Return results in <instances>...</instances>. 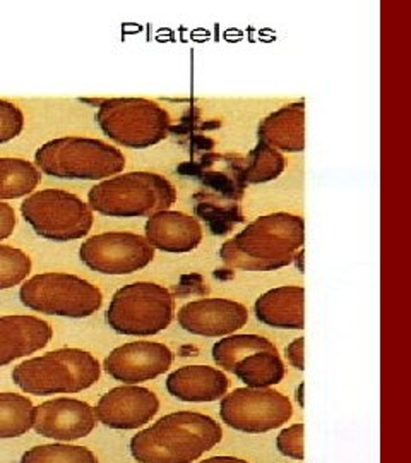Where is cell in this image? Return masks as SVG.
<instances>
[{
	"mask_svg": "<svg viewBox=\"0 0 411 463\" xmlns=\"http://www.w3.org/2000/svg\"><path fill=\"white\" fill-rule=\"evenodd\" d=\"M177 201V191L168 179L153 172L118 174L97 184L88 193V206L114 218H139L166 212Z\"/></svg>",
	"mask_w": 411,
	"mask_h": 463,
	"instance_id": "277c9868",
	"label": "cell"
},
{
	"mask_svg": "<svg viewBox=\"0 0 411 463\" xmlns=\"http://www.w3.org/2000/svg\"><path fill=\"white\" fill-rule=\"evenodd\" d=\"M304 347H305V338H295L286 350L285 355L288 363L295 367L296 371H304L305 363H304Z\"/></svg>",
	"mask_w": 411,
	"mask_h": 463,
	"instance_id": "4dcf8cb0",
	"label": "cell"
},
{
	"mask_svg": "<svg viewBox=\"0 0 411 463\" xmlns=\"http://www.w3.org/2000/svg\"><path fill=\"white\" fill-rule=\"evenodd\" d=\"M259 143L286 153L305 149V103L296 101L266 117L259 126Z\"/></svg>",
	"mask_w": 411,
	"mask_h": 463,
	"instance_id": "ffe728a7",
	"label": "cell"
},
{
	"mask_svg": "<svg viewBox=\"0 0 411 463\" xmlns=\"http://www.w3.org/2000/svg\"><path fill=\"white\" fill-rule=\"evenodd\" d=\"M199 463H250L244 460V458H237V457H225V455H221V457H211V458H206V460H202V462Z\"/></svg>",
	"mask_w": 411,
	"mask_h": 463,
	"instance_id": "1f68e13d",
	"label": "cell"
},
{
	"mask_svg": "<svg viewBox=\"0 0 411 463\" xmlns=\"http://www.w3.org/2000/svg\"><path fill=\"white\" fill-rule=\"evenodd\" d=\"M305 242V222L292 213H271L248 223L227 241L223 263L244 271H275L292 265Z\"/></svg>",
	"mask_w": 411,
	"mask_h": 463,
	"instance_id": "6da1fadb",
	"label": "cell"
},
{
	"mask_svg": "<svg viewBox=\"0 0 411 463\" xmlns=\"http://www.w3.org/2000/svg\"><path fill=\"white\" fill-rule=\"evenodd\" d=\"M24 128V116L21 109L5 99H0V145L13 141Z\"/></svg>",
	"mask_w": 411,
	"mask_h": 463,
	"instance_id": "83f0119b",
	"label": "cell"
},
{
	"mask_svg": "<svg viewBox=\"0 0 411 463\" xmlns=\"http://www.w3.org/2000/svg\"><path fill=\"white\" fill-rule=\"evenodd\" d=\"M53 331L47 321L36 316L0 317V367L47 347Z\"/></svg>",
	"mask_w": 411,
	"mask_h": 463,
	"instance_id": "2e32d148",
	"label": "cell"
},
{
	"mask_svg": "<svg viewBox=\"0 0 411 463\" xmlns=\"http://www.w3.org/2000/svg\"><path fill=\"white\" fill-rule=\"evenodd\" d=\"M21 213L36 235L55 242L86 237L95 220L88 203L61 189H43L28 196L21 204Z\"/></svg>",
	"mask_w": 411,
	"mask_h": 463,
	"instance_id": "9c48e42d",
	"label": "cell"
},
{
	"mask_svg": "<svg viewBox=\"0 0 411 463\" xmlns=\"http://www.w3.org/2000/svg\"><path fill=\"white\" fill-rule=\"evenodd\" d=\"M19 298L34 313L82 319L98 313L103 294L97 285L70 273H42L26 281Z\"/></svg>",
	"mask_w": 411,
	"mask_h": 463,
	"instance_id": "ba28073f",
	"label": "cell"
},
{
	"mask_svg": "<svg viewBox=\"0 0 411 463\" xmlns=\"http://www.w3.org/2000/svg\"><path fill=\"white\" fill-rule=\"evenodd\" d=\"M101 376L98 359L81 348H59L14 367L13 381L36 397L79 393Z\"/></svg>",
	"mask_w": 411,
	"mask_h": 463,
	"instance_id": "3957f363",
	"label": "cell"
},
{
	"mask_svg": "<svg viewBox=\"0 0 411 463\" xmlns=\"http://www.w3.org/2000/svg\"><path fill=\"white\" fill-rule=\"evenodd\" d=\"M256 352H278V348L261 335H230L214 344V364L223 371L233 373L235 365Z\"/></svg>",
	"mask_w": 411,
	"mask_h": 463,
	"instance_id": "7402d4cb",
	"label": "cell"
},
{
	"mask_svg": "<svg viewBox=\"0 0 411 463\" xmlns=\"http://www.w3.org/2000/svg\"><path fill=\"white\" fill-rule=\"evenodd\" d=\"M233 374L247 388H273L285 378V364L278 352H256L235 365Z\"/></svg>",
	"mask_w": 411,
	"mask_h": 463,
	"instance_id": "44dd1931",
	"label": "cell"
},
{
	"mask_svg": "<svg viewBox=\"0 0 411 463\" xmlns=\"http://www.w3.org/2000/svg\"><path fill=\"white\" fill-rule=\"evenodd\" d=\"M33 402L24 395L0 393V439L24 436L33 430Z\"/></svg>",
	"mask_w": 411,
	"mask_h": 463,
	"instance_id": "cb8c5ba5",
	"label": "cell"
},
{
	"mask_svg": "<svg viewBox=\"0 0 411 463\" xmlns=\"http://www.w3.org/2000/svg\"><path fill=\"white\" fill-rule=\"evenodd\" d=\"M97 428L95 409L78 398H55L34 407L33 430L55 441H76Z\"/></svg>",
	"mask_w": 411,
	"mask_h": 463,
	"instance_id": "4fadbf2b",
	"label": "cell"
},
{
	"mask_svg": "<svg viewBox=\"0 0 411 463\" xmlns=\"http://www.w3.org/2000/svg\"><path fill=\"white\" fill-rule=\"evenodd\" d=\"M99 129L117 145L132 149L151 148L170 133V116L162 105L146 99H108L97 112Z\"/></svg>",
	"mask_w": 411,
	"mask_h": 463,
	"instance_id": "52a82bcc",
	"label": "cell"
},
{
	"mask_svg": "<svg viewBox=\"0 0 411 463\" xmlns=\"http://www.w3.org/2000/svg\"><path fill=\"white\" fill-rule=\"evenodd\" d=\"M285 170V156L280 151L259 143L250 151V160L244 172L247 184L271 183L278 179Z\"/></svg>",
	"mask_w": 411,
	"mask_h": 463,
	"instance_id": "484cf974",
	"label": "cell"
},
{
	"mask_svg": "<svg viewBox=\"0 0 411 463\" xmlns=\"http://www.w3.org/2000/svg\"><path fill=\"white\" fill-rule=\"evenodd\" d=\"M223 439V428L199 412H173L132 436L129 449L137 463H194Z\"/></svg>",
	"mask_w": 411,
	"mask_h": 463,
	"instance_id": "7a4b0ae2",
	"label": "cell"
},
{
	"mask_svg": "<svg viewBox=\"0 0 411 463\" xmlns=\"http://www.w3.org/2000/svg\"><path fill=\"white\" fill-rule=\"evenodd\" d=\"M230 381L221 369L183 365L166 378V392L185 403L216 402L229 393Z\"/></svg>",
	"mask_w": 411,
	"mask_h": 463,
	"instance_id": "e0dca14e",
	"label": "cell"
},
{
	"mask_svg": "<svg viewBox=\"0 0 411 463\" xmlns=\"http://www.w3.org/2000/svg\"><path fill=\"white\" fill-rule=\"evenodd\" d=\"M82 263L103 275H131L154 260V249L131 232H107L89 237L79 248Z\"/></svg>",
	"mask_w": 411,
	"mask_h": 463,
	"instance_id": "8fae6325",
	"label": "cell"
},
{
	"mask_svg": "<svg viewBox=\"0 0 411 463\" xmlns=\"http://www.w3.org/2000/svg\"><path fill=\"white\" fill-rule=\"evenodd\" d=\"M220 417L231 430L263 434L285 426L294 417V405L273 388L246 386L221 398Z\"/></svg>",
	"mask_w": 411,
	"mask_h": 463,
	"instance_id": "30bf717a",
	"label": "cell"
},
{
	"mask_svg": "<svg viewBox=\"0 0 411 463\" xmlns=\"http://www.w3.org/2000/svg\"><path fill=\"white\" fill-rule=\"evenodd\" d=\"M173 363V354L164 344L158 342H129L114 348L105 359V371L124 384H139L156 380L164 374Z\"/></svg>",
	"mask_w": 411,
	"mask_h": 463,
	"instance_id": "5bb4252c",
	"label": "cell"
},
{
	"mask_svg": "<svg viewBox=\"0 0 411 463\" xmlns=\"http://www.w3.org/2000/svg\"><path fill=\"white\" fill-rule=\"evenodd\" d=\"M304 430L305 426L304 422L294 424L286 430H281L276 436V449L280 451L283 457L292 458L296 462H302L305 453H304Z\"/></svg>",
	"mask_w": 411,
	"mask_h": 463,
	"instance_id": "f1b7e54d",
	"label": "cell"
},
{
	"mask_svg": "<svg viewBox=\"0 0 411 463\" xmlns=\"http://www.w3.org/2000/svg\"><path fill=\"white\" fill-rule=\"evenodd\" d=\"M32 273V258L11 246H0V290L13 288Z\"/></svg>",
	"mask_w": 411,
	"mask_h": 463,
	"instance_id": "4316f807",
	"label": "cell"
},
{
	"mask_svg": "<svg viewBox=\"0 0 411 463\" xmlns=\"http://www.w3.org/2000/svg\"><path fill=\"white\" fill-rule=\"evenodd\" d=\"M256 317L271 328L304 330L305 328V290L304 287H278L267 290L254 304Z\"/></svg>",
	"mask_w": 411,
	"mask_h": 463,
	"instance_id": "d6986e66",
	"label": "cell"
},
{
	"mask_svg": "<svg viewBox=\"0 0 411 463\" xmlns=\"http://www.w3.org/2000/svg\"><path fill=\"white\" fill-rule=\"evenodd\" d=\"M34 164L50 177L66 181H107L126 168L118 148L91 137H59L34 153Z\"/></svg>",
	"mask_w": 411,
	"mask_h": 463,
	"instance_id": "5b68a950",
	"label": "cell"
},
{
	"mask_svg": "<svg viewBox=\"0 0 411 463\" xmlns=\"http://www.w3.org/2000/svg\"><path fill=\"white\" fill-rule=\"evenodd\" d=\"M38 168L23 158H0V199H19L32 194L40 184Z\"/></svg>",
	"mask_w": 411,
	"mask_h": 463,
	"instance_id": "603a6c76",
	"label": "cell"
},
{
	"mask_svg": "<svg viewBox=\"0 0 411 463\" xmlns=\"http://www.w3.org/2000/svg\"><path fill=\"white\" fill-rule=\"evenodd\" d=\"M160 411L154 392L137 384L112 388L99 398L95 415L103 426L117 430H139L151 422Z\"/></svg>",
	"mask_w": 411,
	"mask_h": 463,
	"instance_id": "7c38bea8",
	"label": "cell"
},
{
	"mask_svg": "<svg viewBox=\"0 0 411 463\" xmlns=\"http://www.w3.org/2000/svg\"><path fill=\"white\" fill-rule=\"evenodd\" d=\"M146 241L153 249L183 254L199 248L202 241V229L194 216L166 210L149 216Z\"/></svg>",
	"mask_w": 411,
	"mask_h": 463,
	"instance_id": "ac0fdd59",
	"label": "cell"
},
{
	"mask_svg": "<svg viewBox=\"0 0 411 463\" xmlns=\"http://www.w3.org/2000/svg\"><path fill=\"white\" fill-rule=\"evenodd\" d=\"M16 229L14 208L7 203H0V241H5Z\"/></svg>",
	"mask_w": 411,
	"mask_h": 463,
	"instance_id": "f546056e",
	"label": "cell"
},
{
	"mask_svg": "<svg viewBox=\"0 0 411 463\" xmlns=\"http://www.w3.org/2000/svg\"><path fill=\"white\" fill-rule=\"evenodd\" d=\"M177 319L182 330L191 335L223 338L246 326L248 311L230 298H199L185 304Z\"/></svg>",
	"mask_w": 411,
	"mask_h": 463,
	"instance_id": "9a60e30c",
	"label": "cell"
},
{
	"mask_svg": "<svg viewBox=\"0 0 411 463\" xmlns=\"http://www.w3.org/2000/svg\"><path fill=\"white\" fill-rule=\"evenodd\" d=\"M302 393H304V384L298 388V395H296V398H298V403L304 407V397H302Z\"/></svg>",
	"mask_w": 411,
	"mask_h": 463,
	"instance_id": "d6a6232c",
	"label": "cell"
},
{
	"mask_svg": "<svg viewBox=\"0 0 411 463\" xmlns=\"http://www.w3.org/2000/svg\"><path fill=\"white\" fill-rule=\"evenodd\" d=\"M21 463H98V458L89 448L55 443L28 449Z\"/></svg>",
	"mask_w": 411,
	"mask_h": 463,
	"instance_id": "d4e9b609",
	"label": "cell"
},
{
	"mask_svg": "<svg viewBox=\"0 0 411 463\" xmlns=\"http://www.w3.org/2000/svg\"><path fill=\"white\" fill-rule=\"evenodd\" d=\"M173 313L175 300L168 288L153 281H135L114 294L107 323L118 335L153 336L170 326Z\"/></svg>",
	"mask_w": 411,
	"mask_h": 463,
	"instance_id": "8992f818",
	"label": "cell"
}]
</instances>
